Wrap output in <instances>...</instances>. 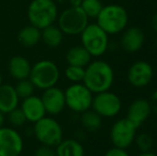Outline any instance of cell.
I'll return each mask as SVG.
<instances>
[{
    "label": "cell",
    "mask_w": 157,
    "mask_h": 156,
    "mask_svg": "<svg viewBox=\"0 0 157 156\" xmlns=\"http://www.w3.org/2000/svg\"><path fill=\"white\" fill-rule=\"evenodd\" d=\"M31 67V63L26 57L17 55V56H13L9 60L8 72L13 79L21 80V79L29 78Z\"/></svg>",
    "instance_id": "cell-17"
},
{
    "label": "cell",
    "mask_w": 157,
    "mask_h": 156,
    "mask_svg": "<svg viewBox=\"0 0 157 156\" xmlns=\"http://www.w3.org/2000/svg\"><path fill=\"white\" fill-rule=\"evenodd\" d=\"M138 156H157L155 153H153L152 151H149V152H142L140 153Z\"/></svg>",
    "instance_id": "cell-34"
},
{
    "label": "cell",
    "mask_w": 157,
    "mask_h": 156,
    "mask_svg": "<svg viewBox=\"0 0 157 156\" xmlns=\"http://www.w3.org/2000/svg\"><path fill=\"white\" fill-rule=\"evenodd\" d=\"M33 156H56V152H55V148L41 144V146L34 151Z\"/></svg>",
    "instance_id": "cell-29"
},
{
    "label": "cell",
    "mask_w": 157,
    "mask_h": 156,
    "mask_svg": "<svg viewBox=\"0 0 157 156\" xmlns=\"http://www.w3.org/2000/svg\"><path fill=\"white\" fill-rule=\"evenodd\" d=\"M96 24L108 34L121 33L128 25V13L126 9L119 4L104 6L96 17Z\"/></svg>",
    "instance_id": "cell-2"
},
{
    "label": "cell",
    "mask_w": 157,
    "mask_h": 156,
    "mask_svg": "<svg viewBox=\"0 0 157 156\" xmlns=\"http://www.w3.org/2000/svg\"><path fill=\"white\" fill-rule=\"evenodd\" d=\"M103 6L101 0H82L80 4L81 10L85 12L88 18H96Z\"/></svg>",
    "instance_id": "cell-24"
},
{
    "label": "cell",
    "mask_w": 157,
    "mask_h": 156,
    "mask_svg": "<svg viewBox=\"0 0 157 156\" xmlns=\"http://www.w3.org/2000/svg\"><path fill=\"white\" fill-rule=\"evenodd\" d=\"M6 116H8V121L10 123L11 127H14V128L21 127L27 123V119H26L25 115H24V112L19 107L13 109Z\"/></svg>",
    "instance_id": "cell-28"
},
{
    "label": "cell",
    "mask_w": 157,
    "mask_h": 156,
    "mask_svg": "<svg viewBox=\"0 0 157 156\" xmlns=\"http://www.w3.org/2000/svg\"><path fill=\"white\" fill-rule=\"evenodd\" d=\"M149 102H150V105H151L152 112L157 115V90L153 92V94L151 95V98H150Z\"/></svg>",
    "instance_id": "cell-31"
},
{
    "label": "cell",
    "mask_w": 157,
    "mask_h": 156,
    "mask_svg": "<svg viewBox=\"0 0 157 156\" xmlns=\"http://www.w3.org/2000/svg\"><path fill=\"white\" fill-rule=\"evenodd\" d=\"M57 24L63 34L79 36L88 26L89 18L80 6H70L58 15Z\"/></svg>",
    "instance_id": "cell-7"
},
{
    "label": "cell",
    "mask_w": 157,
    "mask_h": 156,
    "mask_svg": "<svg viewBox=\"0 0 157 156\" xmlns=\"http://www.w3.org/2000/svg\"><path fill=\"white\" fill-rule=\"evenodd\" d=\"M64 76L72 83L82 82L85 77V67H76V65H67L64 70Z\"/></svg>",
    "instance_id": "cell-26"
},
{
    "label": "cell",
    "mask_w": 157,
    "mask_h": 156,
    "mask_svg": "<svg viewBox=\"0 0 157 156\" xmlns=\"http://www.w3.org/2000/svg\"><path fill=\"white\" fill-rule=\"evenodd\" d=\"M114 82V72L112 67L105 60H92L85 67L82 83L93 94L108 91Z\"/></svg>",
    "instance_id": "cell-1"
},
{
    "label": "cell",
    "mask_w": 157,
    "mask_h": 156,
    "mask_svg": "<svg viewBox=\"0 0 157 156\" xmlns=\"http://www.w3.org/2000/svg\"><path fill=\"white\" fill-rule=\"evenodd\" d=\"M91 109L99 117L111 119L114 118L122 110V101L120 96L114 92L104 91L93 95Z\"/></svg>",
    "instance_id": "cell-9"
},
{
    "label": "cell",
    "mask_w": 157,
    "mask_h": 156,
    "mask_svg": "<svg viewBox=\"0 0 157 156\" xmlns=\"http://www.w3.org/2000/svg\"><path fill=\"white\" fill-rule=\"evenodd\" d=\"M94 94L82 82L72 83L64 91L65 106L75 113H82L91 109Z\"/></svg>",
    "instance_id": "cell-8"
},
{
    "label": "cell",
    "mask_w": 157,
    "mask_h": 156,
    "mask_svg": "<svg viewBox=\"0 0 157 156\" xmlns=\"http://www.w3.org/2000/svg\"><path fill=\"white\" fill-rule=\"evenodd\" d=\"M19 108L25 115L27 122L35 123L46 116V111L41 96H36L34 94L29 97L24 98Z\"/></svg>",
    "instance_id": "cell-16"
},
{
    "label": "cell",
    "mask_w": 157,
    "mask_h": 156,
    "mask_svg": "<svg viewBox=\"0 0 157 156\" xmlns=\"http://www.w3.org/2000/svg\"><path fill=\"white\" fill-rule=\"evenodd\" d=\"M6 115H3V113L0 111V127H2L4 125V121H6V117H4Z\"/></svg>",
    "instance_id": "cell-35"
},
{
    "label": "cell",
    "mask_w": 157,
    "mask_h": 156,
    "mask_svg": "<svg viewBox=\"0 0 157 156\" xmlns=\"http://www.w3.org/2000/svg\"><path fill=\"white\" fill-rule=\"evenodd\" d=\"M80 115V123L87 131L95 133L103 125V118L99 117L92 109H89V110L85 111Z\"/></svg>",
    "instance_id": "cell-23"
},
{
    "label": "cell",
    "mask_w": 157,
    "mask_h": 156,
    "mask_svg": "<svg viewBox=\"0 0 157 156\" xmlns=\"http://www.w3.org/2000/svg\"><path fill=\"white\" fill-rule=\"evenodd\" d=\"M2 85V76H1V74H0V86Z\"/></svg>",
    "instance_id": "cell-36"
},
{
    "label": "cell",
    "mask_w": 157,
    "mask_h": 156,
    "mask_svg": "<svg viewBox=\"0 0 157 156\" xmlns=\"http://www.w3.org/2000/svg\"><path fill=\"white\" fill-rule=\"evenodd\" d=\"M24 150L21 135L11 126L0 127V156H21Z\"/></svg>",
    "instance_id": "cell-11"
},
{
    "label": "cell",
    "mask_w": 157,
    "mask_h": 156,
    "mask_svg": "<svg viewBox=\"0 0 157 156\" xmlns=\"http://www.w3.org/2000/svg\"><path fill=\"white\" fill-rule=\"evenodd\" d=\"M126 76L132 87L140 89L151 83L154 76V70L147 61L138 60L128 67Z\"/></svg>",
    "instance_id": "cell-12"
},
{
    "label": "cell",
    "mask_w": 157,
    "mask_h": 156,
    "mask_svg": "<svg viewBox=\"0 0 157 156\" xmlns=\"http://www.w3.org/2000/svg\"><path fill=\"white\" fill-rule=\"evenodd\" d=\"M65 60L67 65L86 67L92 61V56L82 45H75L67 49Z\"/></svg>",
    "instance_id": "cell-19"
},
{
    "label": "cell",
    "mask_w": 157,
    "mask_h": 156,
    "mask_svg": "<svg viewBox=\"0 0 157 156\" xmlns=\"http://www.w3.org/2000/svg\"><path fill=\"white\" fill-rule=\"evenodd\" d=\"M64 34L56 25H50L41 30V41L49 48H57L62 44Z\"/></svg>",
    "instance_id": "cell-22"
},
{
    "label": "cell",
    "mask_w": 157,
    "mask_h": 156,
    "mask_svg": "<svg viewBox=\"0 0 157 156\" xmlns=\"http://www.w3.org/2000/svg\"><path fill=\"white\" fill-rule=\"evenodd\" d=\"M41 100L43 102L46 115L52 116V117L60 115L66 107L64 91L57 86L43 90Z\"/></svg>",
    "instance_id": "cell-13"
},
{
    "label": "cell",
    "mask_w": 157,
    "mask_h": 156,
    "mask_svg": "<svg viewBox=\"0 0 157 156\" xmlns=\"http://www.w3.org/2000/svg\"><path fill=\"white\" fill-rule=\"evenodd\" d=\"M29 79L35 89L46 90L57 86L60 79V70L54 61L42 59L31 67Z\"/></svg>",
    "instance_id": "cell-4"
},
{
    "label": "cell",
    "mask_w": 157,
    "mask_h": 156,
    "mask_svg": "<svg viewBox=\"0 0 157 156\" xmlns=\"http://www.w3.org/2000/svg\"><path fill=\"white\" fill-rule=\"evenodd\" d=\"M104 156H130L129 153L127 152V150L125 149H120L117 146H112L109 150H107V152L105 153Z\"/></svg>",
    "instance_id": "cell-30"
},
{
    "label": "cell",
    "mask_w": 157,
    "mask_h": 156,
    "mask_svg": "<svg viewBox=\"0 0 157 156\" xmlns=\"http://www.w3.org/2000/svg\"><path fill=\"white\" fill-rule=\"evenodd\" d=\"M33 124V135L43 146L55 148L63 139L62 126L52 116H45Z\"/></svg>",
    "instance_id": "cell-6"
},
{
    "label": "cell",
    "mask_w": 157,
    "mask_h": 156,
    "mask_svg": "<svg viewBox=\"0 0 157 156\" xmlns=\"http://www.w3.org/2000/svg\"><path fill=\"white\" fill-rule=\"evenodd\" d=\"M152 113L150 102L145 98H137L129 104L126 118L134 123L137 128H140Z\"/></svg>",
    "instance_id": "cell-15"
},
{
    "label": "cell",
    "mask_w": 157,
    "mask_h": 156,
    "mask_svg": "<svg viewBox=\"0 0 157 156\" xmlns=\"http://www.w3.org/2000/svg\"><path fill=\"white\" fill-rule=\"evenodd\" d=\"M15 91H16L17 95H18L19 100H24L26 97H29L34 94L35 87L31 82L29 78L21 79V80H17L16 85L14 86Z\"/></svg>",
    "instance_id": "cell-25"
},
{
    "label": "cell",
    "mask_w": 157,
    "mask_h": 156,
    "mask_svg": "<svg viewBox=\"0 0 157 156\" xmlns=\"http://www.w3.org/2000/svg\"><path fill=\"white\" fill-rule=\"evenodd\" d=\"M79 36L81 45L89 51L92 58H99L108 50L109 36L97 24H88Z\"/></svg>",
    "instance_id": "cell-5"
},
{
    "label": "cell",
    "mask_w": 157,
    "mask_h": 156,
    "mask_svg": "<svg viewBox=\"0 0 157 156\" xmlns=\"http://www.w3.org/2000/svg\"><path fill=\"white\" fill-rule=\"evenodd\" d=\"M151 27L154 31L157 32V12L152 16V18H151Z\"/></svg>",
    "instance_id": "cell-32"
},
{
    "label": "cell",
    "mask_w": 157,
    "mask_h": 156,
    "mask_svg": "<svg viewBox=\"0 0 157 156\" xmlns=\"http://www.w3.org/2000/svg\"><path fill=\"white\" fill-rule=\"evenodd\" d=\"M135 144L138 148V150L140 151V153L149 152V151L152 150L154 146L153 137L147 133H141L137 135L136 138H135Z\"/></svg>",
    "instance_id": "cell-27"
},
{
    "label": "cell",
    "mask_w": 157,
    "mask_h": 156,
    "mask_svg": "<svg viewBox=\"0 0 157 156\" xmlns=\"http://www.w3.org/2000/svg\"><path fill=\"white\" fill-rule=\"evenodd\" d=\"M58 15V6L55 0H31L27 8V17L30 25L41 30L54 25Z\"/></svg>",
    "instance_id": "cell-3"
},
{
    "label": "cell",
    "mask_w": 157,
    "mask_h": 156,
    "mask_svg": "<svg viewBox=\"0 0 157 156\" xmlns=\"http://www.w3.org/2000/svg\"><path fill=\"white\" fill-rule=\"evenodd\" d=\"M19 105V97L15 91L14 86L2 83L0 86V111L8 115Z\"/></svg>",
    "instance_id": "cell-18"
},
{
    "label": "cell",
    "mask_w": 157,
    "mask_h": 156,
    "mask_svg": "<svg viewBox=\"0 0 157 156\" xmlns=\"http://www.w3.org/2000/svg\"><path fill=\"white\" fill-rule=\"evenodd\" d=\"M137 128L127 118L117 120L110 128L109 137L113 146L120 149H128L135 142Z\"/></svg>",
    "instance_id": "cell-10"
},
{
    "label": "cell",
    "mask_w": 157,
    "mask_h": 156,
    "mask_svg": "<svg viewBox=\"0 0 157 156\" xmlns=\"http://www.w3.org/2000/svg\"><path fill=\"white\" fill-rule=\"evenodd\" d=\"M68 1H70V6H75V8H77V6H80L82 0H68Z\"/></svg>",
    "instance_id": "cell-33"
},
{
    "label": "cell",
    "mask_w": 157,
    "mask_h": 156,
    "mask_svg": "<svg viewBox=\"0 0 157 156\" xmlns=\"http://www.w3.org/2000/svg\"><path fill=\"white\" fill-rule=\"evenodd\" d=\"M17 40L23 47H34L41 41V29L32 25L25 26L19 30L18 34H17Z\"/></svg>",
    "instance_id": "cell-21"
},
{
    "label": "cell",
    "mask_w": 157,
    "mask_h": 156,
    "mask_svg": "<svg viewBox=\"0 0 157 156\" xmlns=\"http://www.w3.org/2000/svg\"><path fill=\"white\" fill-rule=\"evenodd\" d=\"M56 156H85V148L79 140L74 138L62 139L55 146Z\"/></svg>",
    "instance_id": "cell-20"
},
{
    "label": "cell",
    "mask_w": 157,
    "mask_h": 156,
    "mask_svg": "<svg viewBox=\"0 0 157 156\" xmlns=\"http://www.w3.org/2000/svg\"><path fill=\"white\" fill-rule=\"evenodd\" d=\"M145 42V34L141 28L137 26L126 28L122 31L120 44L121 47L126 52L134 54L137 52L143 47V44Z\"/></svg>",
    "instance_id": "cell-14"
}]
</instances>
